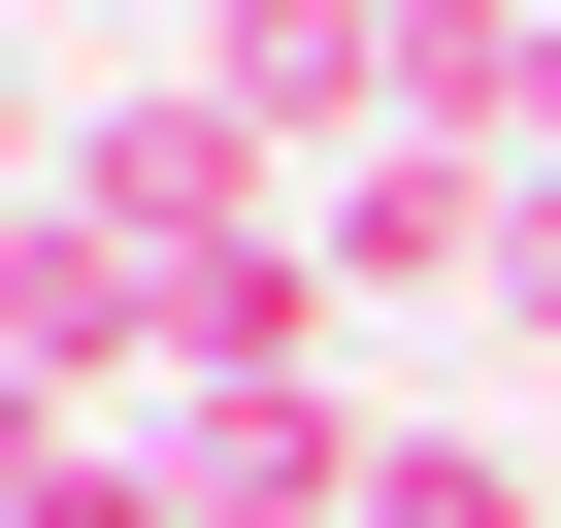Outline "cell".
<instances>
[{"instance_id":"obj_1","label":"cell","mask_w":561,"mask_h":528,"mask_svg":"<svg viewBox=\"0 0 561 528\" xmlns=\"http://www.w3.org/2000/svg\"><path fill=\"white\" fill-rule=\"evenodd\" d=\"M67 231L133 298H231V264H298V165H264L198 67H133V100H67Z\"/></svg>"},{"instance_id":"obj_5","label":"cell","mask_w":561,"mask_h":528,"mask_svg":"<svg viewBox=\"0 0 561 528\" xmlns=\"http://www.w3.org/2000/svg\"><path fill=\"white\" fill-rule=\"evenodd\" d=\"M495 331L561 364V165H495Z\"/></svg>"},{"instance_id":"obj_3","label":"cell","mask_w":561,"mask_h":528,"mask_svg":"<svg viewBox=\"0 0 561 528\" xmlns=\"http://www.w3.org/2000/svg\"><path fill=\"white\" fill-rule=\"evenodd\" d=\"M298 231H331V331H397V298H495V165H430V133H397V165H331Z\"/></svg>"},{"instance_id":"obj_2","label":"cell","mask_w":561,"mask_h":528,"mask_svg":"<svg viewBox=\"0 0 561 528\" xmlns=\"http://www.w3.org/2000/svg\"><path fill=\"white\" fill-rule=\"evenodd\" d=\"M364 462H397V397H331V364L165 397V495H198V528H364Z\"/></svg>"},{"instance_id":"obj_4","label":"cell","mask_w":561,"mask_h":528,"mask_svg":"<svg viewBox=\"0 0 561 528\" xmlns=\"http://www.w3.org/2000/svg\"><path fill=\"white\" fill-rule=\"evenodd\" d=\"M364 528H561V495H528V429H430V397H397V462H364Z\"/></svg>"}]
</instances>
